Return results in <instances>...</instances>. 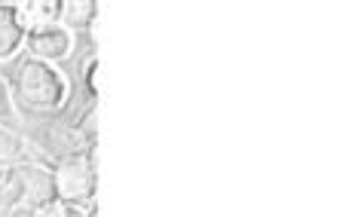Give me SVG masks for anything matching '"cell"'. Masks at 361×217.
<instances>
[{"mask_svg":"<svg viewBox=\"0 0 361 217\" xmlns=\"http://www.w3.org/2000/svg\"><path fill=\"white\" fill-rule=\"evenodd\" d=\"M10 95H13V101H19V107L25 113L49 116V113H56L65 107L71 86H68V77L61 74L56 65L25 56L19 65H16Z\"/></svg>","mask_w":361,"mask_h":217,"instance_id":"1","label":"cell"},{"mask_svg":"<svg viewBox=\"0 0 361 217\" xmlns=\"http://www.w3.org/2000/svg\"><path fill=\"white\" fill-rule=\"evenodd\" d=\"M49 199H56L52 196V171L43 162L22 159L6 168L4 184H0V214L4 217L31 214Z\"/></svg>","mask_w":361,"mask_h":217,"instance_id":"2","label":"cell"},{"mask_svg":"<svg viewBox=\"0 0 361 217\" xmlns=\"http://www.w3.org/2000/svg\"><path fill=\"white\" fill-rule=\"evenodd\" d=\"M49 171H52V196L56 199H61V202H74V205H92L95 202L98 171L92 166V156L56 162Z\"/></svg>","mask_w":361,"mask_h":217,"instance_id":"3","label":"cell"},{"mask_svg":"<svg viewBox=\"0 0 361 217\" xmlns=\"http://www.w3.org/2000/svg\"><path fill=\"white\" fill-rule=\"evenodd\" d=\"M34 144L52 156L56 162H68V159H83L92 156V135H89L80 123H47L34 132Z\"/></svg>","mask_w":361,"mask_h":217,"instance_id":"4","label":"cell"},{"mask_svg":"<svg viewBox=\"0 0 361 217\" xmlns=\"http://www.w3.org/2000/svg\"><path fill=\"white\" fill-rule=\"evenodd\" d=\"M25 46H28L31 58L56 65V61L68 58L71 52H74V34L56 22V25H47V28H40V31H31L28 37H25Z\"/></svg>","mask_w":361,"mask_h":217,"instance_id":"5","label":"cell"},{"mask_svg":"<svg viewBox=\"0 0 361 217\" xmlns=\"http://www.w3.org/2000/svg\"><path fill=\"white\" fill-rule=\"evenodd\" d=\"M59 13H61V0H25V4H16V16H19L25 34L56 25Z\"/></svg>","mask_w":361,"mask_h":217,"instance_id":"6","label":"cell"},{"mask_svg":"<svg viewBox=\"0 0 361 217\" xmlns=\"http://www.w3.org/2000/svg\"><path fill=\"white\" fill-rule=\"evenodd\" d=\"M25 37L19 16H16V4H0V61H10L22 52Z\"/></svg>","mask_w":361,"mask_h":217,"instance_id":"7","label":"cell"},{"mask_svg":"<svg viewBox=\"0 0 361 217\" xmlns=\"http://www.w3.org/2000/svg\"><path fill=\"white\" fill-rule=\"evenodd\" d=\"M98 16V4L95 0H61V13H59V25L68 28L71 34L77 31H89Z\"/></svg>","mask_w":361,"mask_h":217,"instance_id":"8","label":"cell"},{"mask_svg":"<svg viewBox=\"0 0 361 217\" xmlns=\"http://www.w3.org/2000/svg\"><path fill=\"white\" fill-rule=\"evenodd\" d=\"M25 156H28V141L19 132H13L10 125L0 123V168H10Z\"/></svg>","mask_w":361,"mask_h":217,"instance_id":"9","label":"cell"},{"mask_svg":"<svg viewBox=\"0 0 361 217\" xmlns=\"http://www.w3.org/2000/svg\"><path fill=\"white\" fill-rule=\"evenodd\" d=\"M28 217H92V205H74V202H61V199H49V202L34 208Z\"/></svg>","mask_w":361,"mask_h":217,"instance_id":"10","label":"cell"},{"mask_svg":"<svg viewBox=\"0 0 361 217\" xmlns=\"http://www.w3.org/2000/svg\"><path fill=\"white\" fill-rule=\"evenodd\" d=\"M13 113H16V101H13V95H10V83L0 77V123L10 120Z\"/></svg>","mask_w":361,"mask_h":217,"instance_id":"11","label":"cell"},{"mask_svg":"<svg viewBox=\"0 0 361 217\" xmlns=\"http://www.w3.org/2000/svg\"><path fill=\"white\" fill-rule=\"evenodd\" d=\"M98 58H89L86 65V86H89V95H102V83H98Z\"/></svg>","mask_w":361,"mask_h":217,"instance_id":"12","label":"cell"},{"mask_svg":"<svg viewBox=\"0 0 361 217\" xmlns=\"http://www.w3.org/2000/svg\"><path fill=\"white\" fill-rule=\"evenodd\" d=\"M4 175H6V168H0V184H4Z\"/></svg>","mask_w":361,"mask_h":217,"instance_id":"13","label":"cell"}]
</instances>
